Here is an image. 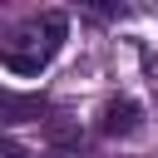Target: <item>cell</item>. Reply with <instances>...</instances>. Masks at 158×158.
I'll use <instances>...</instances> for the list:
<instances>
[{"instance_id":"1","label":"cell","mask_w":158,"mask_h":158,"mask_svg":"<svg viewBox=\"0 0 158 158\" xmlns=\"http://www.w3.org/2000/svg\"><path fill=\"white\" fill-rule=\"evenodd\" d=\"M64 35H69V15H64V10H44V15L25 20V25L5 40V54H0V59H5L10 74H40V69L59 54Z\"/></svg>"},{"instance_id":"2","label":"cell","mask_w":158,"mask_h":158,"mask_svg":"<svg viewBox=\"0 0 158 158\" xmlns=\"http://www.w3.org/2000/svg\"><path fill=\"white\" fill-rule=\"evenodd\" d=\"M138 118H143V109L133 99H109L104 118H99V133L104 138H128V133H138Z\"/></svg>"},{"instance_id":"3","label":"cell","mask_w":158,"mask_h":158,"mask_svg":"<svg viewBox=\"0 0 158 158\" xmlns=\"http://www.w3.org/2000/svg\"><path fill=\"white\" fill-rule=\"evenodd\" d=\"M44 138H49V148H64V153H74V148L84 143L79 123H69V118H49V123H44Z\"/></svg>"},{"instance_id":"4","label":"cell","mask_w":158,"mask_h":158,"mask_svg":"<svg viewBox=\"0 0 158 158\" xmlns=\"http://www.w3.org/2000/svg\"><path fill=\"white\" fill-rule=\"evenodd\" d=\"M0 109H5V123H20V114H44V99H40V94H35V99H30V94H5Z\"/></svg>"}]
</instances>
